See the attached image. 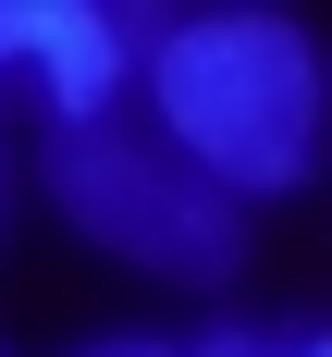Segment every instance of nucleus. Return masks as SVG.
<instances>
[{"mask_svg":"<svg viewBox=\"0 0 332 357\" xmlns=\"http://www.w3.org/2000/svg\"><path fill=\"white\" fill-rule=\"evenodd\" d=\"M148 99L173 160L221 197H283L320 173V50L295 13H184L148 37Z\"/></svg>","mask_w":332,"mask_h":357,"instance_id":"nucleus-1","label":"nucleus"},{"mask_svg":"<svg viewBox=\"0 0 332 357\" xmlns=\"http://www.w3.org/2000/svg\"><path fill=\"white\" fill-rule=\"evenodd\" d=\"M37 173H49V197H62V222L86 247H123L148 271H173V284H221L246 259V210L197 160L136 148L123 123H62V136L37 148Z\"/></svg>","mask_w":332,"mask_h":357,"instance_id":"nucleus-2","label":"nucleus"},{"mask_svg":"<svg viewBox=\"0 0 332 357\" xmlns=\"http://www.w3.org/2000/svg\"><path fill=\"white\" fill-rule=\"evenodd\" d=\"M197 357H332V333H210Z\"/></svg>","mask_w":332,"mask_h":357,"instance_id":"nucleus-3","label":"nucleus"},{"mask_svg":"<svg viewBox=\"0 0 332 357\" xmlns=\"http://www.w3.org/2000/svg\"><path fill=\"white\" fill-rule=\"evenodd\" d=\"M86 357H173V345H86Z\"/></svg>","mask_w":332,"mask_h":357,"instance_id":"nucleus-4","label":"nucleus"}]
</instances>
